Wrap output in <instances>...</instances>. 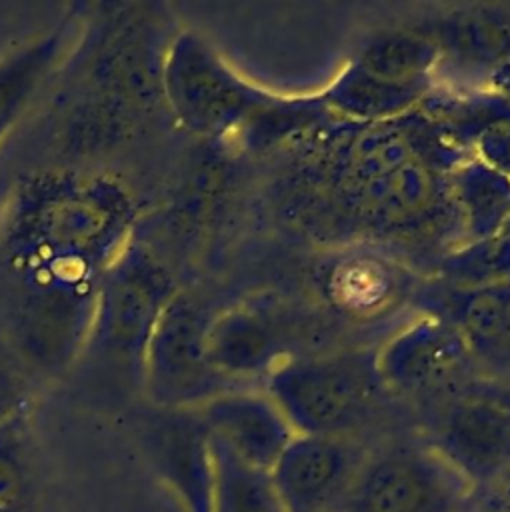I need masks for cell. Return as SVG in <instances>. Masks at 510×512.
I'll use <instances>...</instances> for the list:
<instances>
[{"instance_id":"d4e9b609","label":"cell","mask_w":510,"mask_h":512,"mask_svg":"<svg viewBox=\"0 0 510 512\" xmlns=\"http://www.w3.org/2000/svg\"><path fill=\"white\" fill-rule=\"evenodd\" d=\"M34 376L0 334V426L28 414Z\"/></svg>"},{"instance_id":"ffe728a7","label":"cell","mask_w":510,"mask_h":512,"mask_svg":"<svg viewBox=\"0 0 510 512\" xmlns=\"http://www.w3.org/2000/svg\"><path fill=\"white\" fill-rule=\"evenodd\" d=\"M448 196L468 240L500 234L510 224V176L472 156L448 172Z\"/></svg>"},{"instance_id":"30bf717a","label":"cell","mask_w":510,"mask_h":512,"mask_svg":"<svg viewBox=\"0 0 510 512\" xmlns=\"http://www.w3.org/2000/svg\"><path fill=\"white\" fill-rule=\"evenodd\" d=\"M432 448L474 490L500 484L510 472V402L492 396L450 402L436 424Z\"/></svg>"},{"instance_id":"7a4b0ae2","label":"cell","mask_w":510,"mask_h":512,"mask_svg":"<svg viewBox=\"0 0 510 512\" xmlns=\"http://www.w3.org/2000/svg\"><path fill=\"white\" fill-rule=\"evenodd\" d=\"M80 34L84 96L76 104L132 128L136 118L162 104V66L176 32L152 4H112Z\"/></svg>"},{"instance_id":"7402d4cb","label":"cell","mask_w":510,"mask_h":512,"mask_svg":"<svg viewBox=\"0 0 510 512\" xmlns=\"http://www.w3.org/2000/svg\"><path fill=\"white\" fill-rule=\"evenodd\" d=\"M438 282L456 290L510 284V230L466 240L438 262Z\"/></svg>"},{"instance_id":"5bb4252c","label":"cell","mask_w":510,"mask_h":512,"mask_svg":"<svg viewBox=\"0 0 510 512\" xmlns=\"http://www.w3.org/2000/svg\"><path fill=\"white\" fill-rule=\"evenodd\" d=\"M210 438L244 464L270 472L296 436L266 392L228 390L198 408Z\"/></svg>"},{"instance_id":"44dd1931","label":"cell","mask_w":510,"mask_h":512,"mask_svg":"<svg viewBox=\"0 0 510 512\" xmlns=\"http://www.w3.org/2000/svg\"><path fill=\"white\" fill-rule=\"evenodd\" d=\"M364 70L400 84L432 86L442 64V50L422 30H392L376 34L356 58Z\"/></svg>"},{"instance_id":"e0dca14e","label":"cell","mask_w":510,"mask_h":512,"mask_svg":"<svg viewBox=\"0 0 510 512\" xmlns=\"http://www.w3.org/2000/svg\"><path fill=\"white\" fill-rule=\"evenodd\" d=\"M450 58L466 70L498 80L510 72V4H472L440 18L428 32Z\"/></svg>"},{"instance_id":"9a60e30c","label":"cell","mask_w":510,"mask_h":512,"mask_svg":"<svg viewBox=\"0 0 510 512\" xmlns=\"http://www.w3.org/2000/svg\"><path fill=\"white\" fill-rule=\"evenodd\" d=\"M82 6L68 10L50 30L0 58V140L30 108L32 98L74 52Z\"/></svg>"},{"instance_id":"52a82bcc","label":"cell","mask_w":510,"mask_h":512,"mask_svg":"<svg viewBox=\"0 0 510 512\" xmlns=\"http://www.w3.org/2000/svg\"><path fill=\"white\" fill-rule=\"evenodd\" d=\"M474 488L430 446L368 458L342 512H460Z\"/></svg>"},{"instance_id":"277c9868","label":"cell","mask_w":510,"mask_h":512,"mask_svg":"<svg viewBox=\"0 0 510 512\" xmlns=\"http://www.w3.org/2000/svg\"><path fill=\"white\" fill-rule=\"evenodd\" d=\"M376 352H334L280 360L266 376V394L296 434L350 436L384 394Z\"/></svg>"},{"instance_id":"6da1fadb","label":"cell","mask_w":510,"mask_h":512,"mask_svg":"<svg viewBox=\"0 0 510 512\" xmlns=\"http://www.w3.org/2000/svg\"><path fill=\"white\" fill-rule=\"evenodd\" d=\"M136 232V202L116 178L44 168L0 210V334L34 378L74 368L102 278Z\"/></svg>"},{"instance_id":"3957f363","label":"cell","mask_w":510,"mask_h":512,"mask_svg":"<svg viewBox=\"0 0 510 512\" xmlns=\"http://www.w3.org/2000/svg\"><path fill=\"white\" fill-rule=\"evenodd\" d=\"M176 290L166 264L134 232L102 278L90 332L74 366L88 376L142 388L148 342Z\"/></svg>"},{"instance_id":"ac0fdd59","label":"cell","mask_w":510,"mask_h":512,"mask_svg":"<svg viewBox=\"0 0 510 512\" xmlns=\"http://www.w3.org/2000/svg\"><path fill=\"white\" fill-rule=\"evenodd\" d=\"M206 354L212 368L232 384L268 376L280 362V342L270 326L248 308L212 314L206 328Z\"/></svg>"},{"instance_id":"603a6c76","label":"cell","mask_w":510,"mask_h":512,"mask_svg":"<svg viewBox=\"0 0 510 512\" xmlns=\"http://www.w3.org/2000/svg\"><path fill=\"white\" fill-rule=\"evenodd\" d=\"M212 456L214 512H284L270 472L244 464L214 440Z\"/></svg>"},{"instance_id":"8fae6325","label":"cell","mask_w":510,"mask_h":512,"mask_svg":"<svg viewBox=\"0 0 510 512\" xmlns=\"http://www.w3.org/2000/svg\"><path fill=\"white\" fill-rule=\"evenodd\" d=\"M474 354L448 320L422 312L380 350L376 368L386 390L426 394L440 390L470 368Z\"/></svg>"},{"instance_id":"484cf974","label":"cell","mask_w":510,"mask_h":512,"mask_svg":"<svg viewBox=\"0 0 510 512\" xmlns=\"http://www.w3.org/2000/svg\"><path fill=\"white\" fill-rule=\"evenodd\" d=\"M472 146L476 158L510 176V116L486 124Z\"/></svg>"},{"instance_id":"9c48e42d","label":"cell","mask_w":510,"mask_h":512,"mask_svg":"<svg viewBox=\"0 0 510 512\" xmlns=\"http://www.w3.org/2000/svg\"><path fill=\"white\" fill-rule=\"evenodd\" d=\"M366 460L350 436L296 434L270 480L284 512H342Z\"/></svg>"},{"instance_id":"5b68a950","label":"cell","mask_w":510,"mask_h":512,"mask_svg":"<svg viewBox=\"0 0 510 512\" xmlns=\"http://www.w3.org/2000/svg\"><path fill=\"white\" fill-rule=\"evenodd\" d=\"M282 100L240 76L198 32L178 30L172 36L162 66V102L190 134L230 136Z\"/></svg>"},{"instance_id":"4fadbf2b","label":"cell","mask_w":510,"mask_h":512,"mask_svg":"<svg viewBox=\"0 0 510 512\" xmlns=\"http://www.w3.org/2000/svg\"><path fill=\"white\" fill-rule=\"evenodd\" d=\"M322 300L348 320H376L408 300L410 272L370 246H348L322 258L316 268Z\"/></svg>"},{"instance_id":"8992f818","label":"cell","mask_w":510,"mask_h":512,"mask_svg":"<svg viewBox=\"0 0 510 512\" xmlns=\"http://www.w3.org/2000/svg\"><path fill=\"white\" fill-rule=\"evenodd\" d=\"M212 314L184 290L166 304L146 348L142 392L156 408H200L234 390L206 354V328Z\"/></svg>"},{"instance_id":"ba28073f","label":"cell","mask_w":510,"mask_h":512,"mask_svg":"<svg viewBox=\"0 0 510 512\" xmlns=\"http://www.w3.org/2000/svg\"><path fill=\"white\" fill-rule=\"evenodd\" d=\"M140 448L186 512H214V456L198 408L146 406L134 418Z\"/></svg>"},{"instance_id":"d6986e66","label":"cell","mask_w":510,"mask_h":512,"mask_svg":"<svg viewBox=\"0 0 510 512\" xmlns=\"http://www.w3.org/2000/svg\"><path fill=\"white\" fill-rule=\"evenodd\" d=\"M430 90L432 86L380 78L350 60L318 98L326 110L354 124H374L414 112Z\"/></svg>"},{"instance_id":"2e32d148","label":"cell","mask_w":510,"mask_h":512,"mask_svg":"<svg viewBox=\"0 0 510 512\" xmlns=\"http://www.w3.org/2000/svg\"><path fill=\"white\" fill-rule=\"evenodd\" d=\"M422 312L448 320L464 336L474 356L510 360V284L456 290L442 282L416 290Z\"/></svg>"},{"instance_id":"4316f807","label":"cell","mask_w":510,"mask_h":512,"mask_svg":"<svg viewBox=\"0 0 510 512\" xmlns=\"http://www.w3.org/2000/svg\"><path fill=\"white\" fill-rule=\"evenodd\" d=\"M460 512H510V492L502 486L474 490Z\"/></svg>"},{"instance_id":"cb8c5ba5","label":"cell","mask_w":510,"mask_h":512,"mask_svg":"<svg viewBox=\"0 0 510 512\" xmlns=\"http://www.w3.org/2000/svg\"><path fill=\"white\" fill-rule=\"evenodd\" d=\"M32 470L26 448V416L0 426V512H26Z\"/></svg>"},{"instance_id":"83f0119b","label":"cell","mask_w":510,"mask_h":512,"mask_svg":"<svg viewBox=\"0 0 510 512\" xmlns=\"http://www.w3.org/2000/svg\"><path fill=\"white\" fill-rule=\"evenodd\" d=\"M496 486H502L504 490H508V492H510V472H508V474L504 476V480H502L500 484H496Z\"/></svg>"},{"instance_id":"f1b7e54d","label":"cell","mask_w":510,"mask_h":512,"mask_svg":"<svg viewBox=\"0 0 510 512\" xmlns=\"http://www.w3.org/2000/svg\"><path fill=\"white\" fill-rule=\"evenodd\" d=\"M506 230H510V224H508V228H506Z\"/></svg>"},{"instance_id":"7c38bea8","label":"cell","mask_w":510,"mask_h":512,"mask_svg":"<svg viewBox=\"0 0 510 512\" xmlns=\"http://www.w3.org/2000/svg\"><path fill=\"white\" fill-rule=\"evenodd\" d=\"M442 154H418L384 176L340 194L342 208L372 230H404L428 220L448 196Z\"/></svg>"}]
</instances>
